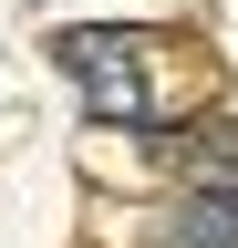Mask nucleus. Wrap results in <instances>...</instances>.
<instances>
[{
	"instance_id": "obj_2",
	"label": "nucleus",
	"mask_w": 238,
	"mask_h": 248,
	"mask_svg": "<svg viewBox=\"0 0 238 248\" xmlns=\"http://www.w3.org/2000/svg\"><path fill=\"white\" fill-rule=\"evenodd\" d=\"M166 238L176 248H238V197H228V186H187L176 217H166Z\"/></svg>"
},
{
	"instance_id": "obj_1",
	"label": "nucleus",
	"mask_w": 238,
	"mask_h": 248,
	"mask_svg": "<svg viewBox=\"0 0 238 248\" xmlns=\"http://www.w3.org/2000/svg\"><path fill=\"white\" fill-rule=\"evenodd\" d=\"M63 73L83 83L94 124H156V83H145V42L135 31H63Z\"/></svg>"
}]
</instances>
